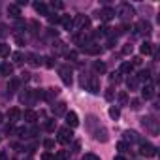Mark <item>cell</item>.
<instances>
[{"instance_id": "cell-1", "label": "cell", "mask_w": 160, "mask_h": 160, "mask_svg": "<svg viewBox=\"0 0 160 160\" xmlns=\"http://www.w3.org/2000/svg\"><path fill=\"white\" fill-rule=\"evenodd\" d=\"M81 85L83 87H87V91L89 92H92V94H98L100 92V79L96 77V75H89V77H81Z\"/></svg>"}, {"instance_id": "cell-2", "label": "cell", "mask_w": 160, "mask_h": 160, "mask_svg": "<svg viewBox=\"0 0 160 160\" xmlns=\"http://www.w3.org/2000/svg\"><path fill=\"white\" fill-rule=\"evenodd\" d=\"M139 154L145 156V158H152V156H156V147L151 145V143H147V141H141V145H139Z\"/></svg>"}, {"instance_id": "cell-3", "label": "cell", "mask_w": 160, "mask_h": 160, "mask_svg": "<svg viewBox=\"0 0 160 160\" xmlns=\"http://www.w3.org/2000/svg\"><path fill=\"white\" fill-rule=\"evenodd\" d=\"M73 27L79 28L81 32H85V30L91 27V19H89L87 15H75V19H73Z\"/></svg>"}, {"instance_id": "cell-4", "label": "cell", "mask_w": 160, "mask_h": 160, "mask_svg": "<svg viewBox=\"0 0 160 160\" xmlns=\"http://www.w3.org/2000/svg\"><path fill=\"white\" fill-rule=\"evenodd\" d=\"M117 15H119L122 21H130V19L134 17V8H132L130 4H121V8H119Z\"/></svg>"}, {"instance_id": "cell-5", "label": "cell", "mask_w": 160, "mask_h": 160, "mask_svg": "<svg viewBox=\"0 0 160 160\" xmlns=\"http://www.w3.org/2000/svg\"><path fill=\"white\" fill-rule=\"evenodd\" d=\"M151 32V25L147 23V21H138L136 25H134V36H145V34H149Z\"/></svg>"}, {"instance_id": "cell-6", "label": "cell", "mask_w": 160, "mask_h": 160, "mask_svg": "<svg viewBox=\"0 0 160 160\" xmlns=\"http://www.w3.org/2000/svg\"><path fill=\"white\" fill-rule=\"evenodd\" d=\"M72 138H73L72 128H68V126H66V128H60V130H58V138H57V139H58V143H64V145H66V143H70V141H72Z\"/></svg>"}, {"instance_id": "cell-7", "label": "cell", "mask_w": 160, "mask_h": 160, "mask_svg": "<svg viewBox=\"0 0 160 160\" xmlns=\"http://www.w3.org/2000/svg\"><path fill=\"white\" fill-rule=\"evenodd\" d=\"M58 75H60V79H62V83L64 85H72V70H70V66H62L60 70H58Z\"/></svg>"}, {"instance_id": "cell-8", "label": "cell", "mask_w": 160, "mask_h": 160, "mask_svg": "<svg viewBox=\"0 0 160 160\" xmlns=\"http://www.w3.org/2000/svg\"><path fill=\"white\" fill-rule=\"evenodd\" d=\"M98 17L108 23V21H111V19L115 17V10H113V8H104V10L98 12Z\"/></svg>"}, {"instance_id": "cell-9", "label": "cell", "mask_w": 160, "mask_h": 160, "mask_svg": "<svg viewBox=\"0 0 160 160\" xmlns=\"http://www.w3.org/2000/svg\"><path fill=\"white\" fill-rule=\"evenodd\" d=\"M73 43H77V45H87V43H91L89 42V36L85 34V32H77V34H73Z\"/></svg>"}, {"instance_id": "cell-10", "label": "cell", "mask_w": 160, "mask_h": 160, "mask_svg": "<svg viewBox=\"0 0 160 160\" xmlns=\"http://www.w3.org/2000/svg\"><path fill=\"white\" fill-rule=\"evenodd\" d=\"M141 96H143L145 100H151V98L154 96V87H152V83H145V87L141 89Z\"/></svg>"}, {"instance_id": "cell-11", "label": "cell", "mask_w": 160, "mask_h": 160, "mask_svg": "<svg viewBox=\"0 0 160 160\" xmlns=\"http://www.w3.org/2000/svg\"><path fill=\"white\" fill-rule=\"evenodd\" d=\"M66 124H68V128H75V126L79 124V119H77V115H75L73 111L66 113Z\"/></svg>"}, {"instance_id": "cell-12", "label": "cell", "mask_w": 160, "mask_h": 160, "mask_svg": "<svg viewBox=\"0 0 160 160\" xmlns=\"http://www.w3.org/2000/svg\"><path fill=\"white\" fill-rule=\"evenodd\" d=\"M136 79H138V83H151V72L149 70H141L136 75Z\"/></svg>"}, {"instance_id": "cell-13", "label": "cell", "mask_w": 160, "mask_h": 160, "mask_svg": "<svg viewBox=\"0 0 160 160\" xmlns=\"http://www.w3.org/2000/svg\"><path fill=\"white\" fill-rule=\"evenodd\" d=\"M83 51L89 55H98V53H102V47L96 43H87V45H83Z\"/></svg>"}, {"instance_id": "cell-14", "label": "cell", "mask_w": 160, "mask_h": 160, "mask_svg": "<svg viewBox=\"0 0 160 160\" xmlns=\"http://www.w3.org/2000/svg\"><path fill=\"white\" fill-rule=\"evenodd\" d=\"M94 139L106 143V141L109 139V138H108V130H106V128H98V130H94Z\"/></svg>"}, {"instance_id": "cell-15", "label": "cell", "mask_w": 160, "mask_h": 160, "mask_svg": "<svg viewBox=\"0 0 160 160\" xmlns=\"http://www.w3.org/2000/svg\"><path fill=\"white\" fill-rule=\"evenodd\" d=\"M53 115L55 117H60V115H66V104L64 102H58L53 106Z\"/></svg>"}, {"instance_id": "cell-16", "label": "cell", "mask_w": 160, "mask_h": 160, "mask_svg": "<svg viewBox=\"0 0 160 160\" xmlns=\"http://www.w3.org/2000/svg\"><path fill=\"white\" fill-rule=\"evenodd\" d=\"M8 15L13 17V19H17V17L21 15V8H19L17 4H10V6H8Z\"/></svg>"}, {"instance_id": "cell-17", "label": "cell", "mask_w": 160, "mask_h": 160, "mask_svg": "<svg viewBox=\"0 0 160 160\" xmlns=\"http://www.w3.org/2000/svg\"><path fill=\"white\" fill-rule=\"evenodd\" d=\"M57 96H58V89H57V87H51V89H47V91L43 92V98H45L47 102H51V100L57 98Z\"/></svg>"}, {"instance_id": "cell-18", "label": "cell", "mask_w": 160, "mask_h": 160, "mask_svg": "<svg viewBox=\"0 0 160 160\" xmlns=\"http://www.w3.org/2000/svg\"><path fill=\"white\" fill-rule=\"evenodd\" d=\"M8 119H10V122H17V121L21 119V111H19L17 108H12V109L8 111Z\"/></svg>"}, {"instance_id": "cell-19", "label": "cell", "mask_w": 160, "mask_h": 160, "mask_svg": "<svg viewBox=\"0 0 160 160\" xmlns=\"http://www.w3.org/2000/svg\"><path fill=\"white\" fill-rule=\"evenodd\" d=\"M23 117H25V121H27V122H30V124H34V122L38 121V113H36V111H32V109L25 111V113H23Z\"/></svg>"}, {"instance_id": "cell-20", "label": "cell", "mask_w": 160, "mask_h": 160, "mask_svg": "<svg viewBox=\"0 0 160 160\" xmlns=\"http://www.w3.org/2000/svg\"><path fill=\"white\" fill-rule=\"evenodd\" d=\"M124 141L134 143V141H141V139H139L138 132H134V130H126V132H124Z\"/></svg>"}, {"instance_id": "cell-21", "label": "cell", "mask_w": 160, "mask_h": 160, "mask_svg": "<svg viewBox=\"0 0 160 160\" xmlns=\"http://www.w3.org/2000/svg\"><path fill=\"white\" fill-rule=\"evenodd\" d=\"M126 87H128L130 91H138L139 83H138V79H136V75H130V77L126 79Z\"/></svg>"}, {"instance_id": "cell-22", "label": "cell", "mask_w": 160, "mask_h": 160, "mask_svg": "<svg viewBox=\"0 0 160 160\" xmlns=\"http://www.w3.org/2000/svg\"><path fill=\"white\" fill-rule=\"evenodd\" d=\"M60 23H62V27H64L66 30L73 28V19H72L70 15H62V17H60Z\"/></svg>"}, {"instance_id": "cell-23", "label": "cell", "mask_w": 160, "mask_h": 160, "mask_svg": "<svg viewBox=\"0 0 160 160\" xmlns=\"http://www.w3.org/2000/svg\"><path fill=\"white\" fill-rule=\"evenodd\" d=\"M141 122H143V124H147V126H149V130H151L152 134H156V122H154V119L145 117V119H141Z\"/></svg>"}, {"instance_id": "cell-24", "label": "cell", "mask_w": 160, "mask_h": 160, "mask_svg": "<svg viewBox=\"0 0 160 160\" xmlns=\"http://www.w3.org/2000/svg\"><path fill=\"white\" fill-rule=\"evenodd\" d=\"M19 85H21V81H19V79H10V83H8V91L10 92H15V91H19Z\"/></svg>"}, {"instance_id": "cell-25", "label": "cell", "mask_w": 160, "mask_h": 160, "mask_svg": "<svg viewBox=\"0 0 160 160\" xmlns=\"http://www.w3.org/2000/svg\"><path fill=\"white\" fill-rule=\"evenodd\" d=\"M139 51H141L143 55H151V53H152V43H151V42H143L141 47H139Z\"/></svg>"}, {"instance_id": "cell-26", "label": "cell", "mask_w": 160, "mask_h": 160, "mask_svg": "<svg viewBox=\"0 0 160 160\" xmlns=\"http://www.w3.org/2000/svg\"><path fill=\"white\" fill-rule=\"evenodd\" d=\"M132 72H134V66H132L130 62H122V64H121V72H119V73H126V75H130Z\"/></svg>"}, {"instance_id": "cell-27", "label": "cell", "mask_w": 160, "mask_h": 160, "mask_svg": "<svg viewBox=\"0 0 160 160\" xmlns=\"http://www.w3.org/2000/svg\"><path fill=\"white\" fill-rule=\"evenodd\" d=\"M0 72H2V75H12L13 73V66L8 64V62H4L2 66H0Z\"/></svg>"}, {"instance_id": "cell-28", "label": "cell", "mask_w": 160, "mask_h": 160, "mask_svg": "<svg viewBox=\"0 0 160 160\" xmlns=\"http://www.w3.org/2000/svg\"><path fill=\"white\" fill-rule=\"evenodd\" d=\"M34 10H36L40 15H47V6H45L43 2H36V4H34Z\"/></svg>"}, {"instance_id": "cell-29", "label": "cell", "mask_w": 160, "mask_h": 160, "mask_svg": "<svg viewBox=\"0 0 160 160\" xmlns=\"http://www.w3.org/2000/svg\"><path fill=\"white\" fill-rule=\"evenodd\" d=\"M27 58H28V64H30V66H38V64H40V60H38V57H36L34 53H28Z\"/></svg>"}, {"instance_id": "cell-30", "label": "cell", "mask_w": 160, "mask_h": 160, "mask_svg": "<svg viewBox=\"0 0 160 160\" xmlns=\"http://www.w3.org/2000/svg\"><path fill=\"white\" fill-rule=\"evenodd\" d=\"M94 72H96V73H104V72H106V64L100 62V60L94 62Z\"/></svg>"}, {"instance_id": "cell-31", "label": "cell", "mask_w": 160, "mask_h": 160, "mask_svg": "<svg viewBox=\"0 0 160 160\" xmlns=\"http://www.w3.org/2000/svg\"><path fill=\"white\" fill-rule=\"evenodd\" d=\"M55 128H57V121H55V119H49V121L45 122V130H47V132H53Z\"/></svg>"}, {"instance_id": "cell-32", "label": "cell", "mask_w": 160, "mask_h": 160, "mask_svg": "<svg viewBox=\"0 0 160 160\" xmlns=\"http://www.w3.org/2000/svg\"><path fill=\"white\" fill-rule=\"evenodd\" d=\"M8 55H10V45L0 43V57H8Z\"/></svg>"}, {"instance_id": "cell-33", "label": "cell", "mask_w": 160, "mask_h": 160, "mask_svg": "<svg viewBox=\"0 0 160 160\" xmlns=\"http://www.w3.org/2000/svg\"><path fill=\"white\" fill-rule=\"evenodd\" d=\"M117 151H119V152H126V151H128V143H126V141H119V143H117Z\"/></svg>"}, {"instance_id": "cell-34", "label": "cell", "mask_w": 160, "mask_h": 160, "mask_svg": "<svg viewBox=\"0 0 160 160\" xmlns=\"http://www.w3.org/2000/svg\"><path fill=\"white\" fill-rule=\"evenodd\" d=\"M109 81H111V83H119V81H121V73H119V72H113V73L109 75Z\"/></svg>"}, {"instance_id": "cell-35", "label": "cell", "mask_w": 160, "mask_h": 160, "mask_svg": "<svg viewBox=\"0 0 160 160\" xmlns=\"http://www.w3.org/2000/svg\"><path fill=\"white\" fill-rule=\"evenodd\" d=\"M119 104H121V106H126V104H128V96H126V92H121V94H119Z\"/></svg>"}, {"instance_id": "cell-36", "label": "cell", "mask_w": 160, "mask_h": 160, "mask_svg": "<svg viewBox=\"0 0 160 160\" xmlns=\"http://www.w3.org/2000/svg\"><path fill=\"white\" fill-rule=\"evenodd\" d=\"M130 108H132V109H139V108H141V100H138V98L130 100Z\"/></svg>"}, {"instance_id": "cell-37", "label": "cell", "mask_w": 160, "mask_h": 160, "mask_svg": "<svg viewBox=\"0 0 160 160\" xmlns=\"http://www.w3.org/2000/svg\"><path fill=\"white\" fill-rule=\"evenodd\" d=\"M119 115H121V111L117 108H109V117L111 119H119Z\"/></svg>"}, {"instance_id": "cell-38", "label": "cell", "mask_w": 160, "mask_h": 160, "mask_svg": "<svg viewBox=\"0 0 160 160\" xmlns=\"http://www.w3.org/2000/svg\"><path fill=\"white\" fill-rule=\"evenodd\" d=\"M57 160H68V152H66V151H58Z\"/></svg>"}, {"instance_id": "cell-39", "label": "cell", "mask_w": 160, "mask_h": 160, "mask_svg": "<svg viewBox=\"0 0 160 160\" xmlns=\"http://www.w3.org/2000/svg\"><path fill=\"white\" fill-rule=\"evenodd\" d=\"M83 160H100V156H96V154H92V152H87V154L83 156Z\"/></svg>"}, {"instance_id": "cell-40", "label": "cell", "mask_w": 160, "mask_h": 160, "mask_svg": "<svg viewBox=\"0 0 160 160\" xmlns=\"http://www.w3.org/2000/svg\"><path fill=\"white\" fill-rule=\"evenodd\" d=\"M141 62H143V60H141V57H134L130 64H132V66H141Z\"/></svg>"}, {"instance_id": "cell-41", "label": "cell", "mask_w": 160, "mask_h": 160, "mask_svg": "<svg viewBox=\"0 0 160 160\" xmlns=\"http://www.w3.org/2000/svg\"><path fill=\"white\" fill-rule=\"evenodd\" d=\"M43 147H45V149H53V147H55V141H53V139H45V141H43Z\"/></svg>"}, {"instance_id": "cell-42", "label": "cell", "mask_w": 160, "mask_h": 160, "mask_svg": "<svg viewBox=\"0 0 160 160\" xmlns=\"http://www.w3.org/2000/svg\"><path fill=\"white\" fill-rule=\"evenodd\" d=\"M47 17H49V23H51V25H53V23H58V21H60V17H58L57 13H55V15H47Z\"/></svg>"}, {"instance_id": "cell-43", "label": "cell", "mask_w": 160, "mask_h": 160, "mask_svg": "<svg viewBox=\"0 0 160 160\" xmlns=\"http://www.w3.org/2000/svg\"><path fill=\"white\" fill-rule=\"evenodd\" d=\"M130 53H132V45H130V43H126V45L122 47V55H130Z\"/></svg>"}, {"instance_id": "cell-44", "label": "cell", "mask_w": 160, "mask_h": 160, "mask_svg": "<svg viewBox=\"0 0 160 160\" xmlns=\"http://www.w3.org/2000/svg\"><path fill=\"white\" fill-rule=\"evenodd\" d=\"M13 60L15 62H23V53H13Z\"/></svg>"}, {"instance_id": "cell-45", "label": "cell", "mask_w": 160, "mask_h": 160, "mask_svg": "<svg viewBox=\"0 0 160 160\" xmlns=\"http://www.w3.org/2000/svg\"><path fill=\"white\" fill-rule=\"evenodd\" d=\"M42 160H55V156H53L51 152H43V154H42Z\"/></svg>"}, {"instance_id": "cell-46", "label": "cell", "mask_w": 160, "mask_h": 160, "mask_svg": "<svg viewBox=\"0 0 160 160\" xmlns=\"http://www.w3.org/2000/svg\"><path fill=\"white\" fill-rule=\"evenodd\" d=\"M66 58H72V60H75V58H77V53H75V51H70V53H66Z\"/></svg>"}, {"instance_id": "cell-47", "label": "cell", "mask_w": 160, "mask_h": 160, "mask_svg": "<svg viewBox=\"0 0 160 160\" xmlns=\"http://www.w3.org/2000/svg\"><path fill=\"white\" fill-rule=\"evenodd\" d=\"M43 60H45V66H47V68H53V58H51V57H45Z\"/></svg>"}, {"instance_id": "cell-48", "label": "cell", "mask_w": 160, "mask_h": 160, "mask_svg": "<svg viewBox=\"0 0 160 160\" xmlns=\"http://www.w3.org/2000/svg\"><path fill=\"white\" fill-rule=\"evenodd\" d=\"M106 100H113V89H108L106 91Z\"/></svg>"}, {"instance_id": "cell-49", "label": "cell", "mask_w": 160, "mask_h": 160, "mask_svg": "<svg viewBox=\"0 0 160 160\" xmlns=\"http://www.w3.org/2000/svg\"><path fill=\"white\" fill-rule=\"evenodd\" d=\"M8 32H6V27H2V25H0V38H4Z\"/></svg>"}, {"instance_id": "cell-50", "label": "cell", "mask_w": 160, "mask_h": 160, "mask_svg": "<svg viewBox=\"0 0 160 160\" xmlns=\"http://www.w3.org/2000/svg\"><path fill=\"white\" fill-rule=\"evenodd\" d=\"M53 8H57V10H62V8H64V4H62V2H53Z\"/></svg>"}, {"instance_id": "cell-51", "label": "cell", "mask_w": 160, "mask_h": 160, "mask_svg": "<svg viewBox=\"0 0 160 160\" xmlns=\"http://www.w3.org/2000/svg\"><path fill=\"white\" fill-rule=\"evenodd\" d=\"M79 147H81V143H79V141H73V151H79Z\"/></svg>"}, {"instance_id": "cell-52", "label": "cell", "mask_w": 160, "mask_h": 160, "mask_svg": "<svg viewBox=\"0 0 160 160\" xmlns=\"http://www.w3.org/2000/svg\"><path fill=\"white\" fill-rule=\"evenodd\" d=\"M0 160H8V156H6V152H4V151H0Z\"/></svg>"}, {"instance_id": "cell-53", "label": "cell", "mask_w": 160, "mask_h": 160, "mask_svg": "<svg viewBox=\"0 0 160 160\" xmlns=\"http://www.w3.org/2000/svg\"><path fill=\"white\" fill-rule=\"evenodd\" d=\"M113 160H126V158H124V156H122V154H119V156H115V158H113Z\"/></svg>"}, {"instance_id": "cell-54", "label": "cell", "mask_w": 160, "mask_h": 160, "mask_svg": "<svg viewBox=\"0 0 160 160\" xmlns=\"http://www.w3.org/2000/svg\"><path fill=\"white\" fill-rule=\"evenodd\" d=\"M0 122H2V113H0Z\"/></svg>"}, {"instance_id": "cell-55", "label": "cell", "mask_w": 160, "mask_h": 160, "mask_svg": "<svg viewBox=\"0 0 160 160\" xmlns=\"http://www.w3.org/2000/svg\"><path fill=\"white\" fill-rule=\"evenodd\" d=\"M0 139H2V138H0Z\"/></svg>"}]
</instances>
